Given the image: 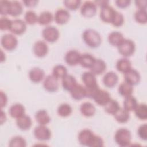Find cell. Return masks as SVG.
<instances>
[{
  "instance_id": "obj_24",
  "label": "cell",
  "mask_w": 147,
  "mask_h": 147,
  "mask_svg": "<svg viewBox=\"0 0 147 147\" xmlns=\"http://www.w3.org/2000/svg\"><path fill=\"white\" fill-rule=\"evenodd\" d=\"M80 111L86 117H92L96 113L95 106L89 102H85L80 106Z\"/></svg>"
},
{
  "instance_id": "obj_8",
  "label": "cell",
  "mask_w": 147,
  "mask_h": 147,
  "mask_svg": "<svg viewBox=\"0 0 147 147\" xmlns=\"http://www.w3.org/2000/svg\"><path fill=\"white\" fill-rule=\"evenodd\" d=\"M97 11V6L94 1H86L80 6V12L82 16L86 18L94 17Z\"/></svg>"
},
{
  "instance_id": "obj_26",
  "label": "cell",
  "mask_w": 147,
  "mask_h": 147,
  "mask_svg": "<svg viewBox=\"0 0 147 147\" xmlns=\"http://www.w3.org/2000/svg\"><path fill=\"white\" fill-rule=\"evenodd\" d=\"M124 39L125 38L123 34L118 31H113L110 32L107 37V40L109 44L117 47Z\"/></svg>"
},
{
  "instance_id": "obj_33",
  "label": "cell",
  "mask_w": 147,
  "mask_h": 147,
  "mask_svg": "<svg viewBox=\"0 0 147 147\" xmlns=\"http://www.w3.org/2000/svg\"><path fill=\"white\" fill-rule=\"evenodd\" d=\"M138 104L137 99L133 95L125 97L123 102V108L129 112L134 111Z\"/></svg>"
},
{
  "instance_id": "obj_20",
  "label": "cell",
  "mask_w": 147,
  "mask_h": 147,
  "mask_svg": "<svg viewBox=\"0 0 147 147\" xmlns=\"http://www.w3.org/2000/svg\"><path fill=\"white\" fill-rule=\"evenodd\" d=\"M69 92L72 98L76 100H80L86 98V87L79 83H77Z\"/></svg>"
},
{
  "instance_id": "obj_1",
  "label": "cell",
  "mask_w": 147,
  "mask_h": 147,
  "mask_svg": "<svg viewBox=\"0 0 147 147\" xmlns=\"http://www.w3.org/2000/svg\"><path fill=\"white\" fill-rule=\"evenodd\" d=\"M82 80L86 89V98L92 99L99 88L97 83L96 75L90 71L84 72L82 75Z\"/></svg>"
},
{
  "instance_id": "obj_23",
  "label": "cell",
  "mask_w": 147,
  "mask_h": 147,
  "mask_svg": "<svg viewBox=\"0 0 147 147\" xmlns=\"http://www.w3.org/2000/svg\"><path fill=\"white\" fill-rule=\"evenodd\" d=\"M106 69V64L105 61L100 59H96L92 67L90 68V71L95 75L102 74Z\"/></svg>"
},
{
  "instance_id": "obj_46",
  "label": "cell",
  "mask_w": 147,
  "mask_h": 147,
  "mask_svg": "<svg viewBox=\"0 0 147 147\" xmlns=\"http://www.w3.org/2000/svg\"><path fill=\"white\" fill-rule=\"evenodd\" d=\"M137 134L138 137L143 141L147 140V125L144 123L141 125L137 129Z\"/></svg>"
},
{
  "instance_id": "obj_11",
  "label": "cell",
  "mask_w": 147,
  "mask_h": 147,
  "mask_svg": "<svg viewBox=\"0 0 147 147\" xmlns=\"http://www.w3.org/2000/svg\"><path fill=\"white\" fill-rule=\"evenodd\" d=\"M70 17V13L67 9L60 8L55 11L53 16V20L57 24L62 25L68 22Z\"/></svg>"
},
{
  "instance_id": "obj_19",
  "label": "cell",
  "mask_w": 147,
  "mask_h": 147,
  "mask_svg": "<svg viewBox=\"0 0 147 147\" xmlns=\"http://www.w3.org/2000/svg\"><path fill=\"white\" fill-rule=\"evenodd\" d=\"M16 123L17 127L22 131L29 130L32 126V120L31 118L25 114L17 118Z\"/></svg>"
},
{
  "instance_id": "obj_4",
  "label": "cell",
  "mask_w": 147,
  "mask_h": 147,
  "mask_svg": "<svg viewBox=\"0 0 147 147\" xmlns=\"http://www.w3.org/2000/svg\"><path fill=\"white\" fill-rule=\"evenodd\" d=\"M118 51L123 57L127 58L132 56L136 50L134 42L130 39L125 38L117 47Z\"/></svg>"
},
{
  "instance_id": "obj_51",
  "label": "cell",
  "mask_w": 147,
  "mask_h": 147,
  "mask_svg": "<svg viewBox=\"0 0 147 147\" xmlns=\"http://www.w3.org/2000/svg\"><path fill=\"white\" fill-rule=\"evenodd\" d=\"M96 6H99L100 8L102 7H104L105 6L109 5V1H105V0H100V1H94Z\"/></svg>"
},
{
  "instance_id": "obj_31",
  "label": "cell",
  "mask_w": 147,
  "mask_h": 147,
  "mask_svg": "<svg viewBox=\"0 0 147 147\" xmlns=\"http://www.w3.org/2000/svg\"><path fill=\"white\" fill-rule=\"evenodd\" d=\"M53 20V16L49 11H44L38 16L37 22L42 26L49 25Z\"/></svg>"
},
{
  "instance_id": "obj_45",
  "label": "cell",
  "mask_w": 147,
  "mask_h": 147,
  "mask_svg": "<svg viewBox=\"0 0 147 147\" xmlns=\"http://www.w3.org/2000/svg\"><path fill=\"white\" fill-rule=\"evenodd\" d=\"M12 20L3 16L0 18V29L1 30H10Z\"/></svg>"
},
{
  "instance_id": "obj_43",
  "label": "cell",
  "mask_w": 147,
  "mask_h": 147,
  "mask_svg": "<svg viewBox=\"0 0 147 147\" xmlns=\"http://www.w3.org/2000/svg\"><path fill=\"white\" fill-rule=\"evenodd\" d=\"M64 5L68 10H76L80 6L82 1L80 0H65L63 1Z\"/></svg>"
},
{
  "instance_id": "obj_21",
  "label": "cell",
  "mask_w": 147,
  "mask_h": 147,
  "mask_svg": "<svg viewBox=\"0 0 147 147\" xmlns=\"http://www.w3.org/2000/svg\"><path fill=\"white\" fill-rule=\"evenodd\" d=\"M115 11V10L109 5L102 7L100 8V18L102 21L106 23H110Z\"/></svg>"
},
{
  "instance_id": "obj_16",
  "label": "cell",
  "mask_w": 147,
  "mask_h": 147,
  "mask_svg": "<svg viewBox=\"0 0 147 147\" xmlns=\"http://www.w3.org/2000/svg\"><path fill=\"white\" fill-rule=\"evenodd\" d=\"M80 56L81 54L79 51L75 49H71L65 53L64 60L68 65L74 66L79 64Z\"/></svg>"
},
{
  "instance_id": "obj_50",
  "label": "cell",
  "mask_w": 147,
  "mask_h": 147,
  "mask_svg": "<svg viewBox=\"0 0 147 147\" xmlns=\"http://www.w3.org/2000/svg\"><path fill=\"white\" fill-rule=\"evenodd\" d=\"M38 2V1L36 0H26V1H23V3L26 7H33L37 5Z\"/></svg>"
},
{
  "instance_id": "obj_27",
  "label": "cell",
  "mask_w": 147,
  "mask_h": 147,
  "mask_svg": "<svg viewBox=\"0 0 147 147\" xmlns=\"http://www.w3.org/2000/svg\"><path fill=\"white\" fill-rule=\"evenodd\" d=\"M115 67L118 71L124 74L132 68L131 63L127 58L122 57L117 60Z\"/></svg>"
},
{
  "instance_id": "obj_10",
  "label": "cell",
  "mask_w": 147,
  "mask_h": 147,
  "mask_svg": "<svg viewBox=\"0 0 147 147\" xmlns=\"http://www.w3.org/2000/svg\"><path fill=\"white\" fill-rule=\"evenodd\" d=\"M42 85L47 91L49 92H55L59 88V79L52 74L48 75L43 80Z\"/></svg>"
},
{
  "instance_id": "obj_12",
  "label": "cell",
  "mask_w": 147,
  "mask_h": 147,
  "mask_svg": "<svg viewBox=\"0 0 147 147\" xmlns=\"http://www.w3.org/2000/svg\"><path fill=\"white\" fill-rule=\"evenodd\" d=\"M26 30V24L21 19H14L12 20L10 29L11 33L14 35H21Z\"/></svg>"
},
{
  "instance_id": "obj_15",
  "label": "cell",
  "mask_w": 147,
  "mask_h": 147,
  "mask_svg": "<svg viewBox=\"0 0 147 147\" xmlns=\"http://www.w3.org/2000/svg\"><path fill=\"white\" fill-rule=\"evenodd\" d=\"M125 82L134 86L137 85L141 80L140 73L136 69L131 68L130 70L124 74Z\"/></svg>"
},
{
  "instance_id": "obj_17",
  "label": "cell",
  "mask_w": 147,
  "mask_h": 147,
  "mask_svg": "<svg viewBox=\"0 0 147 147\" xmlns=\"http://www.w3.org/2000/svg\"><path fill=\"white\" fill-rule=\"evenodd\" d=\"M102 82L106 87L113 88L116 86L118 82V76L113 71L107 72L104 75Z\"/></svg>"
},
{
  "instance_id": "obj_35",
  "label": "cell",
  "mask_w": 147,
  "mask_h": 147,
  "mask_svg": "<svg viewBox=\"0 0 147 147\" xmlns=\"http://www.w3.org/2000/svg\"><path fill=\"white\" fill-rule=\"evenodd\" d=\"M23 11L22 5L18 1H11L9 15L12 17H17Z\"/></svg>"
},
{
  "instance_id": "obj_49",
  "label": "cell",
  "mask_w": 147,
  "mask_h": 147,
  "mask_svg": "<svg viewBox=\"0 0 147 147\" xmlns=\"http://www.w3.org/2000/svg\"><path fill=\"white\" fill-rule=\"evenodd\" d=\"M135 5L137 7V9H146L147 1L146 0H137L135 1Z\"/></svg>"
},
{
  "instance_id": "obj_6",
  "label": "cell",
  "mask_w": 147,
  "mask_h": 147,
  "mask_svg": "<svg viewBox=\"0 0 147 147\" xmlns=\"http://www.w3.org/2000/svg\"><path fill=\"white\" fill-rule=\"evenodd\" d=\"M95 134L88 129L82 130L78 134V140L79 143L83 146L91 147Z\"/></svg>"
},
{
  "instance_id": "obj_5",
  "label": "cell",
  "mask_w": 147,
  "mask_h": 147,
  "mask_svg": "<svg viewBox=\"0 0 147 147\" xmlns=\"http://www.w3.org/2000/svg\"><path fill=\"white\" fill-rule=\"evenodd\" d=\"M42 36L46 42L53 43L59 39L60 32L55 26H47L42 30Z\"/></svg>"
},
{
  "instance_id": "obj_7",
  "label": "cell",
  "mask_w": 147,
  "mask_h": 147,
  "mask_svg": "<svg viewBox=\"0 0 147 147\" xmlns=\"http://www.w3.org/2000/svg\"><path fill=\"white\" fill-rule=\"evenodd\" d=\"M1 44L5 49L11 51L17 47L18 40L14 34L12 33L5 34L1 37Z\"/></svg>"
},
{
  "instance_id": "obj_34",
  "label": "cell",
  "mask_w": 147,
  "mask_h": 147,
  "mask_svg": "<svg viewBox=\"0 0 147 147\" xmlns=\"http://www.w3.org/2000/svg\"><path fill=\"white\" fill-rule=\"evenodd\" d=\"M105 112L107 114L114 115L121 107L119 103L115 99H110V100L103 106Z\"/></svg>"
},
{
  "instance_id": "obj_40",
  "label": "cell",
  "mask_w": 147,
  "mask_h": 147,
  "mask_svg": "<svg viewBox=\"0 0 147 147\" xmlns=\"http://www.w3.org/2000/svg\"><path fill=\"white\" fill-rule=\"evenodd\" d=\"M135 21L140 24H145L147 22L146 10L137 9L134 13Z\"/></svg>"
},
{
  "instance_id": "obj_14",
  "label": "cell",
  "mask_w": 147,
  "mask_h": 147,
  "mask_svg": "<svg viewBox=\"0 0 147 147\" xmlns=\"http://www.w3.org/2000/svg\"><path fill=\"white\" fill-rule=\"evenodd\" d=\"M111 99L110 93L104 90L99 88L94 95L92 99L98 105L104 106Z\"/></svg>"
},
{
  "instance_id": "obj_44",
  "label": "cell",
  "mask_w": 147,
  "mask_h": 147,
  "mask_svg": "<svg viewBox=\"0 0 147 147\" xmlns=\"http://www.w3.org/2000/svg\"><path fill=\"white\" fill-rule=\"evenodd\" d=\"M11 1L7 0L0 1V14L1 16H5L9 15L10 10Z\"/></svg>"
},
{
  "instance_id": "obj_18",
  "label": "cell",
  "mask_w": 147,
  "mask_h": 147,
  "mask_svg": "<svg viewBox=\"0 0 147 147\" xmlns=\"http://www.w3.org/2000/svg\"><path fill=\"white\" fill-rule=\"evenodd\" d=\"M28 76L32 82L38 83L44 79L45 72L42 69L39 67H34L29 71Z\"/></svg>"
},
{
  "instance_id": "obj_42",
  "label": "cell",
  "mask_w": 147,
  "mask_h": 147,
  "mask_svg": "<svg viewBox=\"0 0 147 147\" xmlns=\"http://www.w3.org/2000/svg\"><path fill=\"white\" fill-rule=\"evenodd\" d=\"M124 21L125 19L123 14L115 10L110 24L115 27H120L123 24Z\"/></svg>"
},
{
  "instance_id": "obj_48",
  "label": "cell",
  "mask_w": 147,
  "mask_h": 147,
  "mask_svg": "<svg viewBox=\"0 0 147 147\" xmlns=\"http://www.w3.org/2000/svg\"><path fill=\"white\" fill-rule=\"evenodd\" d=\"M7 103V96L5 92L2 91H0V105L1 109L5 107Z\"/></svg>"
},
{
  "instance_id": "obj_28",
  "label": "cell",
  "mask_w": 147,
  "mask_h": 147,
  "mask_svg": "<svg viewBox=\"0 0 147 147\" xmlns=\"http://www.w3.org/2000/svg\"><path fill=\"white\" fill-rule=\"evenodd\" d=\"M75 78L72 75L67 74L61 79V84L63 89L70 91L77 84Z\"/></svg>"
},
{
  "instance_id": "obj_30",
  "label": "cell",
  "mask_w": 147,
  "mask_h": 147,
  "mask_svg": "<svg viewBox=\"0 0 147 147\" xmlns=\"http://www.w3.org/2000/svg\"><path fill=\"white\" fill-rule=\"evenodd\" d=\"M115 119L119 123H126L130 118L129 112L123 107H120L119 110L113 115Z\"/></svg>"
},
{
  "instance_id": "obj_39",
  "label": "cell",
  "mask_w": 147,
  "mask_h": 147,
  "mask_svg": "<svg viewBox=\"0 0 147 147\" xmlns=\"http://www.w3.org/2000/svg\"><path fill=\"white\" fill-rule=\"evenodd\" d=\"M26 145V140L20 136L13 137L9 142V146L10 147H25Z\"/></svg>"
},
{
  "instance_id": "obj_38",
  "label": "cell",
  "mask_w": 147,
  "mask_h": 147,
  "mask_svg": "<svg viewBox=\"0 0 147 147\" xmlns=\"http://www.w3.org/2000/svg\"><path fill=\"white\" fill-rule=\"evenodd\" d=\"M67 68L62 64L56 65L52 69V75L58 79L63 78L67 75Z\"/></svg>"
},
{
  "instance_id": "obj_37",
  "label": "cell",
  "mask_w": 147,
  "mask_h": 147,
  "mask_svg": "<svg viewBox=\"0 0 147 147\" xmlns=\"http://www.w3.org/2000/svg\"><path fill=\"white\" fill-rule=\"evenodd\" d=\"M72 112V108L71 106L66 103L60 104L57 109V114L61 117H67L71 114Z\"/></svg>"
},
{
  "instance_id": "obj_2",
  "label": "cell",
  "mask_w": 147,
  "mask_h": 147,
  "mask_svg": "<svg viewBox=\"0 0 147 147\" xmlns=\"http://www.w3.org/2000/svg\"><path fill=\"white\" fill-rule=\"evenodd\" d=\"M82 39L88 47L92 48L98 47L102 43L100 34L93 29H86L82 33Z\"/></svg>"
},
{
  "instance_id": "obj_32",
  "label": "cell",
  "mask_w": 147,
  "mask_h": 147,
  "mask_svg": "<svg viewBox=\"0 0 147 147\" xmlns=\"http://www.w3.org/2000/svg\"><path fill=\"white\" fill-rule=\"evenodd\" d=\"M118 91L121 96L125 98L126 96L132 95L133 92V86L124 81L119 84Z\"/></svg>"
},
{
  "instance_id": "obj_25",
  "label": "cell",
  "mask_w": 147,
  "mask_h": 147,
  "mask_svg": "<svg viewBox=\"0 0 147 147\" xmlns=\"http://www.w3.org/2000/svg\"><path fill=\"white\" fill-rule=\"evenodd\" d=\"M34 118L38 125H47L51 121V117L47 111L44 109H41L36 112Z\"/></svg>"
},
{
  "instance_id": "obj_13",
  "label": "cell",
  "mask_w": 147,
  "mask_h": 147,
  "mask_svg": "<svg viewBox=\"0 0 147 147\" xmlns=\"http://www.w3.org/2000/svg\"><path fill=\"white\" fill-rule=\"evenodd\" d=\"M48 46L44 41L38 40L34 42L33 46V52L34 55L38 57L45 56L48 52Z\"/></svg>"
},
{
  "instance_id": "obj_47",
  "label": "cell",
  "mask_w": 147,
  "mask_h": 147,
  "mask_svg": "<svg viewBox=\"0 0 147 147\" xmlns=\"http://www.w3.org/2000/svg\"><path fill=\"white\" fill-rule=\"evenodd\" d=\"M131 3L130 0H117L115 3L117 7L121 9H125Z\"/></svg>"
},
{
  "instance_id": "obj_3",
  "label": "cell",
  "mask_w": 147,
  "mask_h": 147,
  "mask_svg": "<svg viewBox=\"0 0 147 147\" xmlns=\"http://www.w3.org/2000/svg\"><path fill=\"white\" fill-rule=\"evenodd\" d=\"M114 141L119 146L126 147L130 146L131 141V133L126 128L118 129L114 134Z\"/></svg>"
},
{
  "instance_id": "obj_41",
  "label": "cell",
  "mask_w": 147,
  "mask_h": 147,
  "mask_svg": "<svg viewBox=\"0 0 147 147\" xmlns=\"http://www.w3.org/2000/svg\"><path fill=\"white\" fill-rule=\"evenodd\" d=\"M24 21L26 24L34 25L38 21V16L34 11L28 10L24 15Z\"/></svg>"
},
{
  "instance_id": "obj_52",
  "label": "cell",
  "mask_w": 147,
  "mask_h": 147,
  "mask_svg": "<svg viewBox=\"0 0 147 147\" xmlns=\"http://www.w3.org/2000/svg\"><path fill=\"white\" fill-rule=\"evenodd\" d=\"M6 119V115L5 112L2 110H1V117H0V121H1V124L2 125L4 122H5Z\"/></svg>"
},
{
  "instance_id": "obj_36",
  "label": "cell",
  "mask_w": 147,
  "mask_h": 147,
  "mask_svg": "<svg viewBox=\"0 0 147 147\" xmlns=\"http://www.w3.org/2000/svg\"><path fill=\"white\" fill-rule=\"evenodd\" d=\"M134 111L135 115L139 119L146 120L147 119V106L146 104H138Z\"/></svg>"
},
{
  "instance_id": "obj_22",
  "label": "cell",
  "mask_w": 147,
  "mask_h": 147,
  "mask_svg": "<svg viewBox=\"0 0 147 147\" xmlns=\"http://www.w3.org/2000/svg\"><path fill=\"white\" fill-rule=\"evenodd\" d=\"M25 109L24 106L20 103H16L12 105L9 109V113L10 117L16 119L25 114Z\"/></svg>"
},
{
  "instance_id": "obj_29",
  "label": "cell",
  "mask_w": 147,
  "mask_h": 147,
  "mask_svg": "<svg viewBox=\"0 0 147 147\" xmlns=\"http://www.w3.org/2000/svg\"><path fill=\"white\" fill-rule=\"evenodd\" d=\"M95 59L94 56L91 54L87 53L81 54L79 64L83 68L90 69L94 64Z\"/></svg>"
},
{
  "instance_id": "obj_9",
  "label": "cell",
  "mask_w": 147,
  "mask_h": 147,
  "mask_svg": "<svg viewBox=\"0 0 147 147\" xmlns=\"http://www.w3.org/2000/svg\"><path fill=\"white\" fill-rule=\"evenodd\" d=\"M34 137L40 141H47L51 137V131L46 125H38L33 130Z\"/></svg>"
}]
</instances>
